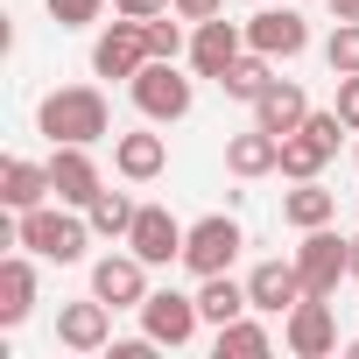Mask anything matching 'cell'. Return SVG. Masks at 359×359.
Returning a JSON list of instances; mask_svg holds the SVG:
<instances>
[{
    "instance_id": "cell-1",
    "label": "cell",
    "mask_w": 359,
    "mask_h": 359,
    "mask_svg": "<svg viewBox=\"0 0 359 359\" xmlns=\"http://www.w3.org/2000/svg\"><path fill=\"white\" fill-rule=\"evenodd\" d=\"M36 127L50 134V148H64V141H106L113 134V113H106V92L99 85H57L43 106H36Z\"/></svg>"
},
{
    "instance_id": "cell-2",
    "label": "cell",
    "mask_w": 359,
    "mask_h": 359,
    "mask_svg": "<svg viewBox=\"0 0 359 359\" xmlns=\"http://www.w3.org/2000/svg\"><path fill=\"white\" fill-rule=\"evenodd\" d=\"M85 240H92V219L78 212H57V205H36V212H15V247H29L36 261H85Z\"/></svg>"
},
{
    "instance_id": "cell-3",
    "label": "cell",
    "mask_w": 359,
    "mask_h": 359,
    "mask_svg": "<svg viewBox=\"0 0 359 359\" xmlns=\"http://www.w3.org/2000/svg\"><path fill=\"white\" fill-rule=\"evenodd\" d=\"M134 106H141V120H155V127H176V120H191V106H198V85L176 71V57H148L141 71H134Z\"/></svg>"
},
{
    "instance_id": "cell-4",
    "label": "cell",
    "mask_w": 359,
    "mask_h": 359,
    "mask_svg": "<svg viewBox=\"0 0 359 359\" xmlns=\"http://www.w3.org/2000/svg\"><path fill=\"white\" fill-rule=\"evenodd\" d=\"M296 275H303V296H338V282L352 275V240H338L331 226H310L296 247Z\"/></svg>"
},
{
    "instance_id": "cell-5",
    "label": "cell",
    "mask_w": 359,
    "mask_h": 359,
    "mask_svg": "<svg viewBox=\"0 0 359 359\" xmlns=\"http://www.w3.org/2000/svg\"><path fill=\"white\" fill-rule=\"evenodd\" d=\"M240 247H247L240 219L212 212V219H198V226L184 233V268H191V275H226V268L240 261Z\"/></svg>"
},
{
    "instance_id": "cell-6",
    "label": "cell",
    "mask_w": 359,
    "mask_h": 359,
    "mask_svg": "<svg viewBox=\"0 0 359 359\" xmlns=\"http://www.w3.org/2000/svg\"><path fill=\"white\" fill-rule=\"evenodd\" d=\"M198 324H205L198 296H184V289H148V303H141V331H148L155 345L184 352V345L198 338Z\"/></svg>"
},
{
    "instance_id": "cell-7",
    "label": "cell",
    "mask_w": 359,
    "mask_h": 359,
    "mask_svg": "<svg viewBox=\"0 0 359 359\" xmlns=\"http://www.w3.org/2000/svg\"><path fill=\"white\" fill-rule=\"evenodd\" d=\"M282 345L296 359H331L338 352V317H331V296H303L289 317H282Z\"/></svg>"
},
{
    "instance_id": "cell-8",
    "label": "cell",
    "mask_w": 359,
    "mask_h": 359,
    "mask_svg": "<svg viewBox=\"0 0 359 359\" xmlns=\"http://www.w3.org/2000/svg\"><path fill=\"white\" fill-rule=\"evenodd\" d=\"M92 296L113 303V310H141L148 303V261L127 247V254H99L92 261Z\"/></svg>"
},
{
    "instance_id": "cell-9",
    "label": "cell",
    "mask_w": 359,
    "mask_h": 359,
    "mask_svg": "<svg viewBox=\"0 0 359 359\" xmlns=\"http://www.w3.org/2000/svg\"><path fill=\"white\" fill-rule=\"evenodd\" d=\"M148 64V22H113L99 43H92V71L99 78H120V85H134V71Z\"/></svg>"
},
{
    "instance_id": "cell-10",
    "label": "cell",
    "mask_w": 359,
    "mask_h": 359,
    "mask_svg": "<svg viewBox=\"0 0 359 359\" xmlns=\"http://www.w3.org/2000/svg\"><path fill=\"white\" fill-rule=\"evenodd\" d=\"M184 233H191V226H176L169 205H141L134 226H127V247H134L148 268H169V261H184Z\"/></svg>"
},
{
    "instance_id": "cell-11",
    "label": "cell",
    "mask_w": 359,
    "mask_h": 359,
    "mask_svg": "<svg viewBox=\"0 0 359 359\" xmlns=\"http://www.w3.org/2000/svg\"><path fill=\"white\" fill-rule=\"evenodd\" d=\"M247 50H261V57H303L310 50V22L289 8V0H282V8H261L254 22H247Z\"/></svg>"
},
{
    "instance_id": "cell-12",
    "label": "cell",
    "mask_w": 359,
    "mask_h": 359,
    "mask_svg": "<svg viewBox=\"0 0 359 359\" xmlns=\"http://www.w3.org/2000/svg\"><path fill=\"white\" fill-rule=\"evenodd\" d=\"M240 50H247V22L212 15V22H198V29H191V71H198V78H226Z\"/></svg>"
},
{
    "instance_id": "cell-13",
    "label": "cell",
    "mask_w": 359,
    "mask_h": 359,
    "mask_svg": "<svg viewBox=\"0 0 359 359\" xmlns=\"http://www.w3.org/2000/svg\"><path fill=\"white\" fill-rule=\"evenodd\" d=\"M50 191H57V205H92L106 184H99V162H92V148L85 141H64L57 155H50Z\"/></svg>"
},
{
    "instance_id": "cell-14",
    "label": "cell",
    "mask_w": 359,
    "mask_h": 359,
    "mask_svg": "<svg viewBox=\"0 0 359 359\" xmlns=\"http://www.w3.org/2000/svg\"><path fill=\"white\" fill-rule=\"evenodd\" d=\"M57 345L64 352H106L113 345V303H99V296L64 303L57 310Z\"/></svg>"
},
{
    "instance_id": "cell-15",
    "label": "cell",
    "mask_w": 359,
    "mask_h": 359,
    "mask_svg": "<svg viewBox=\"0 0 359 359\" xmlns=\"http://www.w3.org/2000/svg\"><path fill=\"white\" fill-rule=\"evenodd\" d=\"M247 296H254V310H268V317H289L296 303H303V275H296V254L282 261H261L254 275H247Z\"/></svg>"
},
{
    "instance_id": "cell-16",
    "label": "cell",
    "mask_w": 359,
    "mask_h": 359,
    "mask_svg": "<svg viewBox=\"0 0 359 359\" xmlns=\"http://www.w3.org/2000/svg\"><path fill=\"white\" fill-rule=\"evenodd\" d=\"M50 198H57L50 191V162H22V155L0 162V205H8V212H36Z\"/></svg>"
},
{
    "instance_id": "cell-17",
    "label": "cell",
    "mask_w": 359,
    "mask_h": 359,
    "mask_svg": "<svg viewBox=\"0 0 359 359\" xmlns=\"http://www.w3.org/2000/svg\"><path fill=\"white\" fill-rule=\"evenodd\" d=\"M226 169L240 176V184H254V176H275V169H282V134H268V127L233 134V141H226Z\"/></svg>"
},
{
    "instance_id": "cell-18",
    "label": "cell",
    "mask_w": 359,
    "mask_h": 359,
    "mask_svg": "<svg viewBox=\"0 0 359 359\" xmlns=\"http://www.w3.org/2000/svg\"><path fill=\"white\" fill-rule=\"evenodd\" d=\"M113 169L127 176V184H155V176L169 169V141L148 134V127H141V134H120V141H113Z\"/></svg>"
},
{
    "instance_id": "cell-19",
    "label": "cell",
    "mask_w": 359,
    "mask_h": 359,
    "mask_svg": "<svg viewBox=\"0 0 359 359\" xmlns=\"http://www.w3.org/2000/svg\"><path fill=\"white\" fill-rule=\"evenodd\" d=\"M303 120H310V99H303L296 78H275V85L254 99V127H268V134H296Z\"/></svg>"
},
{
    "instance_id": "cell-20",
    "label": "cell",
    "mask_w": 359,
    "mask_h": 359,
    "mask_svg": "<svg viewBox=\"0 0 359 359\" xmlns=\"http://www.w3.org/2000/svg\"><path fill=\"white\" fill-rule=\"evenodd\" d=\"M36 310V254H8L0 261V324H22Z\"/></svg>"
},
{
    "instance_id": "cell-21",
    "label": "cell",
    "mask_w": 359,
    "mask_h": 359,
    "mask_svg": "<svg viewBox=\"0 0 359 359\" xmlns=\"http://www.w3.org/2000/svg\"><path fill=\"white\" fill-rule=\"evenodd\" d=\"M198 310H205V324L219 331V324L247 317L254 296H247V282H233V268H226V275H198Z\"/></svg>"
},
{
    "instance_id": "cell-22",
    "label": "cell",
    "mask_w": 359,
    "mask_h": 359,
    "mask_svg": "<svg viewBox=\"0 0 359 359\" xmlns=\"http://www.w3.org/2000/svg\"><path fill=\"white\" fill-rule=\"evenodd\" d=\"M282 219H289L296 233H310V226H331V219H338V191H324L317 176H303L296 191H282Z\"/></svg>"
},
{
    "instance_id": "cell-23",
    "label": "cell",
    "mask_w": 359,
    "mask_h": 359,
    "mask_svg": "<svg viewBox=\"0 0 359 359\" xmlns=\"http://www.w3.org/2000/svg\"><path fill=\"white\" fill-rule=\"evenodd\" d=\"M338 148L317 134V127H296V134H282V176L289 184H303V176H324V162H331Z\"/></svg>"
},
{
    "instance_id": "cell-24",
    "label": "cell",
    "mask_w": 359,
    "mask_h": 359,
    "mask_svg": "<svg viewBox=\"0 0 359 359\" xmlns=\"http://www.w3.org/2000/svg\"><path fill=\"white\" fill-rule=\"evenodd\" d=\"M268 85H275V57H261V50H240L233 71L219 78V92H226V99H247V106H254Z\"/></svg>"
},
{
    "instance_id": "cell-25",
    "label": "cell",
    "mask_w": 359,
    "mask_h": 359,
    "mask_svg": "<svg viewBox=\"0 0 359 359\" xmlns=\"http://www.w3.org/2000/svg\"><path fill=\"white\" fill-rule=\"evenodd\" d=\"M134 212H141V205H134L127 191H99V198L85 205V219H92V233H99V240H127Z\"/></svg>"
},
{
    "instance_id": "cell-26",
    "label": "cell",
    "mask_w": 359,
    "mask_h": 359,
    "mask_svg": "<svg viewBox=\"0 0 359 359\" xmlns=\"http://www.w3.org/2000/svg\"><path fill=\"white\" fill-rule=\"evenodd\" d=\"M275 338H268V324H254V317H233V324H219V338H212V352L219 359H261Z\"/></svg>"
},
{
    "instance_id": "cell-27",
    "label": "cell",
    "mask_w": 359,
    "mask_h": 359,
    "mask_svg": "<svg viewBox=\"0 0 359 359\" xmlns=\"http://www.w3.org/2000/svg\"><path fill=\"white\" fill-rule=\"evenodd\" d=\"M324 64H331V78H359V22H338V29H331Z\"/></svg>"
},
{
    "instance_id": "cell-28",
    "label": "cell",
    "mask_w": 359,
    "mask_h": 359,
    "mask_svg": "<svg viewBox=\"0 0 359 359\" xmlns=\"http://www.w3.org/2000/svg\"><path fill=\"white\" fill-rule=\"evenodd\" d=\"M176 22H184V15H176V8L148 22V57H191V36L176 29Z\"/></svg>"
},
{
    "instance_id": "cell-29",
    "label": "cell",
    "mask_w": 359,
    "mask_h": 359,
    "mask_svg": "<svg viewBox=\"0 0 359 359\" xmlns=\"http://www.w3.org/2000/svg\"><path fill=\"white\" fill-rule=\"evenodd\" d=\"M43 8H50V22H57V29H92L106 0H43Z\"/></svg>"
},
{
    "instance_id": "cell-30",
    "label": "cell",
    "mask_w": 359,
    "mask_h": 359,
    "mask_svg": "<svg viewBox=\"0 0 359 359\" xmlns=\"http://www.w3.org/2000/svg\"><path fill=\"white\" fill-rule=\"evenodd\" d=\"M338 120L359 134V78H338Z\"/></svg>"
},
{
    "instance_id": "cell-31",
    "label": "cell",
    "mask_w": 359,
    "mask_h": 359,
    "mask_svg": "<svg viewBox=\"0 0 359 359\" xmlns=\"http://www.w3.org/2000/svg\"><path fill=\"white\" fill-rule=\"evenodd\" d=\"M113 15H127V22H155V15H169V0H113Z\"/></svg>"
},
{
    "instance_id": "cell-32",
    "label": "cell",
    "mask_w": 359,
    "mask_h": 359,
    "mask_svg": "<svg viewBox=\"0 0 359 359\" xmlns=\"http://www.w3.org/2000/svg\"><path fill=\"white\" fill-rule=\"evenodd\" d=\"M184 22H212V15H226V0H169Z\"/></svg>"
},
{
    "instance_id": "cell-33",
    "label": "cell",
    "mask_w": 359,
    "mask_h": 359,
    "mask_svg": "<svg viewBox=\"0 0 359 359\" xmlns=\"http://www.w3.org/2000/svg\"><path fill=\"white\" fill-rule=\"evenodd\" d=\"M331 15L338 22H359V0H331Z\"/></svg>"
},
{
    "instance_id": "cell-34",
    "label": "cell",
    "mask_w": 359,
    "mask_h": 359,
    "mask_svg": "<svg viewBox=\"0 0 359 359\" xmlns=\"http://www.w3.org/2000/svg\"><path fill=\"white\" fill-rule=\"evenodd\" d=\"M352 282H359V233H352Z\"/></svg>"
},
{
    "instance_id": "cell-35",
    "label": "cell",
    "mask_w": 359,
    "mask_h": 359,
    "mask_svg": "<svg viewBox=\"0 0 359 359\" xmlns=\"http://www.w3.org/2000/svg\"><path fill=\"white\" fill-rule=\"evenodd\" d=\"M338 352H345V359H359V338H352V345H338Z\"/></svg>"
},
{
    "instance_id": "cell-36",
    "label": "cell",
    "mask_w": 359,
    "mask_h": 359,
    "mask_svg": "<svg viewBox=\"0 0 359 359\" xmlns=\"http://www.w3.org/2000/svg\"><path fill=\"white\" fill-rule=\"evenodd\" d=\"M352 155H359V148H352Z\"/></svg>"
}]
</instances>
